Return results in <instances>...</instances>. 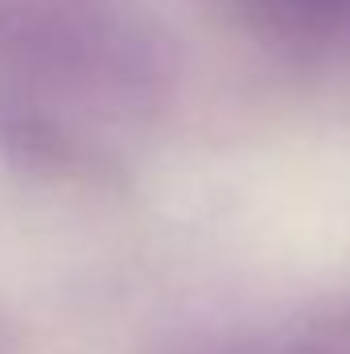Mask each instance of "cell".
<instances>
[{
	"label": "cell",
	"mask_w": 350,
	"mask_h": 354,
	"mask_svg": "<svg viewBox=\"0 0 350 354\" xmlns=\"http://www.w3.org/2000/svg\"><path fill=\"white\" fill-rule=\"evenodd\" d=\"M268 354H350V317L317 322V326L301 330L293 342H284L280 351Z\"/></svg>",
	"instance_id": "6da1fadb"
}]
</instances>
